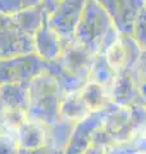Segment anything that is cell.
I'll list each match as a JSON object with an SVG mask.
<instances>
[{
  "mask_svg": "<svg viewBox=\"0 0 146 154\" xmlns=\"http://www.w3.org/2000/svg\"><path fill=\"white\" fill-rule=\"evenodd\" d=\"M75 37L94 54L105 50L119 37L110 17L95 0H87Z\"/></svg>",
  "mask_w": 146,
  "mask_h": 154,
  "instance_id": "6da1fadb",
  "label": "cell"
},
{
  "mask_svg": "<svg viewBox=\"0 0 146 154\" xmlns=\"http://www.w3.org/2000/svg\"><path fill=\"white\" fill-rule=\"evenodd\" d=\"M30 105L27 119L42 125H50L60 118V102L63 93L55 79L46 72H41L28 84Z\"/></svg>",
  "mask_w": 146,
  "mask_h": 154,
  "instance_id": "7a4b0ae2",
  "label": "cell"
},
{
  "mask_svg": "<svg viewBox=\"0 0 146 154\" xmlns=\"http://www.w3.org/2000/svg\"><path fill=\"white\" fill-rule=\"evenodd\" d=\"M44 63L35 53L0 58V85L30 84L32 79L44 72Z\"/></svg>",
  "mask_w": 146,
  "mask_h": 154,
  "instance_id": "3957f363",
  "label": "cell"
},
{
  "mask_svg": "<svg viewBox=\"0 0 146 154\" xmlns=\"http://www.w3.org/2000/svg\"><path fill=\"white\" fill-rule=\"evenodd\" d=\"M87 0H63L58 8L47 17V25L54 30L64 42L75 37L76 27Z\"/></svg>",
  "mask_w": 146,
  "mask_h": 154,
  "instance_id": "277c9868",
  "label": "cell"
},
{
  "mask_svg": "<svg viewBox=\"0 0 146 154\" xmlns=\"http://www.w3.org/2000/svg\"><path fill=\"white\" fill-rule=\"evenodd\" d=\"M110 17L119 35L131 36L136 18L146 7L144 0H95Z\"/></svg>",
  "mask_w": 146,
  "mask_h": 154,
  "instance_id": "5b68a950",
  "label": "cell"
},
{
  "mask_svg": "<svg viewBox=\"0 0 146 154\" xmlns=\"http://www.w3.org/2000/svg\"><path fill=\"white\" fill-rule=\"evenodd\" d=\"M104 54L110 68L118 73L122 69H135L141 59L142 50L132 36L119 35Z\"/></svg>",
  "mask_w": 146,
  "mask_h": 154,
  "instance_id": "8992f818",
  "label": "cell"
},
{
  "mask_svg": "<svg viewBox=\"0 0 146 154\" xmlns=\"http://www.w3.org/2000/svg\"><path fill=\"white\" fill-rule=\"evenodd\" d=\"M95 54L81 44L76 37L64 42L59 62L63 69L73 76L90 80V69L94 62Z\"/></svg>",
  "mask_w": 146,
  "mask_h": 154,
  "instance_id": "52a82bcc",
  "label": "cell"
},
{
  "mask_svg": "<svg viewBox=\"0 0 146 154\" xmlns=\"http://www.w3.org/2000/svg\"><path fill=\"white\" fill-rule=\"evenodd\" d=\"M109 94L110 102L115 107L128 108L132 107V105L145 104L138 89L136 68L122 69L118 73H115Z\"/></svg>",
  "mask_w": 146,
  "mask_h": 154,
  "instance_id": "ba28073f",
  "label": "cell"
},
{
  "mask_svg": "<svg viewBox=\"0 0 146 154\" xmlns=\"http://www.w3.org/2000/svg\"><path fill=\"white\" fill-rule=\"evenodd\" d=\"M33 53V40L31 36L18 30L12 17L0 14V54L12 57Z\"/></svg>",
  "mask_w": 146,
  "mask_h": 154,
  "instance_id": "9c48e42d",
  "label": "cell"
},
{
  "mask_svg": "<svg viewBox=\"0 0 146 154\" xmlns=\"http://www.w3.org/2000/svg\"><path fill=\"white\" fill-rule=\"evenodd\" d=\"M33 53L44 62L58 60L63 51V40L47 25V21L36 31L32 37Z\"/></svg>",
  "mask_w": 146,
  "mask_h": 154,
  "instance_id": "30bf717a",
  "label": "cell"
},
{
  "mask_svg": "<svg viewBox=\"0 0 146 154\" xmlns=\"http://www.w3.org/2000/svg\"><path fill=\"white\" fill-rule=\"evenodd\" d=\"M0 99L4 110L24 112L30 105V93L27 84H4L0 85Z\"/></svg>",
  "mask_w": 146,
  "mask_h": 154,
  "instance_id": "8fae6325",
  "label": "cell"
},
{
  "mask_svg": "<svg viewBox=\"0 0 146 154\" xmlns=\"http://www.w3.org/2000/svg\"><path fill=\"white\" fill-rule=\"evenodd\" d=\"M18 141L22 150H37L46 146L45 125L26 119L18 127Z\"/></svg>",
  "mask_w": 146,
  "mask_h": 154,
  "instance_id": "7c38bea8",
  "label": "cell"
},
{
  "mask_svg": "<svg viewBox=\"0 0 146 154\" xmlns=\"http://www.w3.org/2000/svg\"><path fill=\"white\" fill-rule=\"evenodd\" d=\"M80 94L91 113L101 112V110H105L110 108L111 105H114L110 102L109 90L94 81H89L84 86V89L80 91Z\"/></svg>",
  "mask_w": 146,
  "mask_h": 154,
  "instance_id": "4fadbf2b",
  "label": "cell"
},
{
  "mask_svg": "<svg viewBox=\"0 0 146 154\" xmlns=\"http://www.w3.org/2000/svg\"><path fill=\"white\" fill-rule=\"evenodd\" d=\"M47 17L49 14L45 12V9L38 5L36 8L27 9L17 16H13L12 19L19 31L33 37L36 31L47 21Z\"/></svg>",
  "mask_w": 146,
  "mask_h": 154,
  "instance_id": "5bb4252c",
  "label": "cell"
},
{
  "mask_svg": "<svg viewBox=\"0 0 146 154\" xmlns=\"http://www.w3.org/2000/svg\"><path fill=\"white\" fill-rule=\"evenodd\" d=\"M59 112H60L62 118L67 119V121H71L73 123L80 122L91 114L90 109L87 108V105L85 104L84 99H82L80 91L78 93L63 95Z\"/></svg>",
  "mask_w": 146,
  "mask_h": 154,
  "instance_id": "9a60e30c",
  "label": "cell"
},
{
  "mask_svg": "<svg viewBox=\"0 0 146 154\" xmlns=\"http://www.w3.org/2000/svg\"><path fill=\"white\" fill-rule=\"evenodd\" d=\"M114 77H115V72L108 64L104 53L95 54L94 62H92V66L90 69V81H94V82L104 86L110 93V88L113 85Z\"/></svg>",
  "mask_w": 146,
  "mask_h": 154,
  "instance_id": "2e32d148",
  "label": "cell"
},
{
  "mask_svg": "<svg viewBox=\"0 0 146 154\" xmlns=\"http://www.w3.org/2000/svg\"><path fill=\"white\" fill-rule=\"evenodd\" d=\"M38 5H41V0H0V14L13 17Z\"/></svg>",
  "mask_w": 146,
  "mask_h": 154,
  "instance_id": "e0dca14e",
  "label": "cell"
},
{
  "mask_svg": "<svg viewBox=\"0 0 146 154\" xmlns=\"http://www.w3.org/2000/svg\"><path fill=\"white\" fill-rule=\"evenodd\" d=\"M18 130L0 127V154H21L22 149L18 141Z\"/></svg>",
  "mask_w": 146,
  "mask_h": 154,
  "instance_id": "ac0fdd59",
  "label": "cell"
},
{
  "mask_svg": "<svg viewBox=\"0 0 146 154\" xmlns=\"http://www.w3.org/2000/svg\"><path fill=\"white\" fill-rule=\"evenodd\" d=\"M132 38L136 41L141 50H146V7L140 12V14L136 18L132 28Z\"/></svg>",
  "mask_w": 146,
  "mask_h": 154,
  "instance_id": "d6986e66",
  "label": "cell"
},
{
  "mask_svg": "<svg viewBox=\"0 0 146 154\" xmlns=\"http://www.w3.org/2000/svg\"><path fill=\"white\" fill-rule=\"evenodd\" d=\"M136 76H137V84L142 100L146 105V63L140 59L137 67H136Z\"/></svg>",
  "mask_w": 146,
  "mask_h": 154,
  "instance_id": "ffe728a7",
  "label": "cell"
},
{
  "mask_svg": "<svg viewBox=\"0 0 146 154\" xmlns=\"http://www.w3.org/2000/svg\"><path fill=\"white\" fill-rule=\"evenodd\" d=\"M62 2L63 0H41V7L45 9V12L50 16Z\"/></svg>",
  "mask_w": 146,
  "mask_h": 154,
  "instance_id": "44dd1931",
  "label": "cell"
},
{
  "mask_svg": "<svg viewBox=\"0 0 146 154\" xmlns=\"http://www.w3.org/2000/svg\"><path fill=\"white\" fill-rule=\"evenodd\" d=\"M3 116H4V105L2 103V99H0V126L3 123Z\"/></svg>",
  "mask_w": 146,
  "mask_h": 154,
  "instance_id": "7402d4cb",
  "label": "cell"
},
{
  "mask_svg": "<svg viewBox=\"0 0 146 154\" xmlns=\"http://www.w3.org/2000/svg\"><path fill=\"white\" fill-rule=\"evenodd\" d=\"M141 60L145 62V63H146V50H145V51H142V55H141Z\"/></svg>",
  "mask_w": 146,
  "mask_h": 154,
  "instance_id": "603a6c76",
  "label": "cell"
},
{
  "mask_svg": "<svg viewBox=\"0 0 146 154\" xmlns=\"http://www.w3.org/2000/svg\"><path fill=\"white\" fill-rule=\"evenodd\" d=\"M133 154H146L145 152H136V153H133Z\"/></svg>",
  "mask_w": 146,
  "mask_h": 154,
  "instance_id": "cb8c5ba5",
  "label": "cell"
},
{
  "mask_svg": "<svg viewBox=\"0 0 146 154\" xmlns=\"http://www.w3.org/2000/svg\"><path fill=\"white\" fill-rule=\"evenodd\" d=\"M0 58H2V54H0Z\"/></svg>",
  "mask_w": 146,
  "mask_h": 154,
  "instance_id": "d4e9b609",
  "label": "cell"
},
{
  "mask_svg": "<svg viewBox=\"0 0 146 154\" xmlns=\"http://www.w3.org/2000/svg\"><path fill=\"white\" fill-rule=\"evenodd\" d=\"M144 2H145V3H146V0H144Z\"/></svg>",
  "mask_w": 146,
  "mask_h": 154,
  "instance_id": "484cf974",
  "label": "cell"
}]
</instances>
